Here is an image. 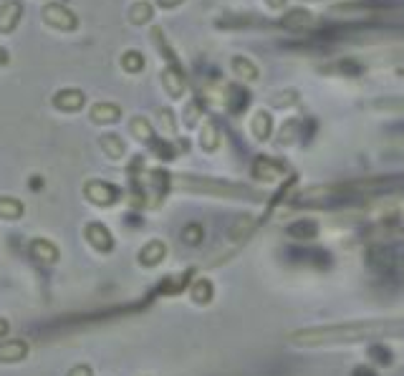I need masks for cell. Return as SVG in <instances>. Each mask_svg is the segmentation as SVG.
<instances>
[{
    "instance_id": "83f0119b",
    "label": "cell",
    "mask_w": 404,
    "mask_h": 376,
    "mask_svg": "<svg viewBox=\"0 0 404 376\" xmlns=\"http://www.w3.org/2000/svg\"><path fill=\"white\" fill-rule=\"evenodd\" d=\"M152 16H155V8H152L150 3H134L132 11H129V21H132L134 25L150 23Z\"/></svg>"
},
{
    "instance_id": "d6a6232c",
    "label": "cell",
    "mask_w": 404,
    "mask_h": 376,
    "mask_svg": "<svg viewBox=\"0 0 404 376\" xmlns=\"http://www.w3.org/2000/svg\"><path fill=\"white\" fill-rule=\"evenodd\" d=\"M185 0H157V6L159 8H177V6H182Z\"/></svg>"
},
{
    "instance_id": "7c38bea8",
    "label": "cell",
    "mask_w": 404,
    "mask_h": 376,
    "mask_svg": "<svg viewBox=\"0 0 404 376\" xmlns=\"http://www.w3.org/2000/svg\"><path fill=\"white\" fill-rule=\"evenodd\" d=\"M89 119L94 124H116L121 119V106L111 101H99L89 109Z\"/></svg>"
},
{
    "instance_id": "30bf717a",
    "label": "cell",
    "mask_w": 404,
    "mask_h": 376,
    "mask_svg": "<svg viewBox=\"0 0 404 376\" xmlns=\"http://www.w3.org/2000/svg\"><path fill=\"white\" fill-rule=\"evenodd\" d=\"M30 346L26 338H6V341L0 343V361L3 364H18V361H23L28 356Z\"/></svg>"
},
{
    "instance_id": "2e32d148",
    "label": "cell",
    "mask_w": 404,
    "mask_h": 376,
    "mask_svg": "<svg viewBox=\"0 0 404 376\" xmlns=\"http://www.w3.org/2000/svg\"><path fill=\"white\" fill-rule=\"evenodd\" d=\"M281 172H283L281 162H276L271 156H258L253 164V174L258 180H276V177H281Z\"/></svg>"
},
{
    "instance_id": "d6986e66",
    "label": "cell",
    "mask_w": 404,
    "mask_h": 376,
    "mask_svg": "<svg viewBox=\"0 0 404 376\" xmlns=\"http://www.w3.org/2000/svg\"><path fill=\"white\" fill-rule=\"evenodd\" d=\"M121 69L127 71V74H142L147 66L145 56H142V51H137V48H129V51L121 53Z\"/></svg>"
},
{
    "instance_id": "d4e9b609",
    "label": "cell",
    "mask_w": 404,
    "mask_h": 376,
    "mask_svg": "<svg viewBox=\"0 0 404 376\" xmlns=\"http://www.w3.org/2000/svg\"><path fill=\"white\" fill-rule=\"evenodd\" d=\"M232 71H235L240 79H245V81H258V66L245 56L232 58Z\"/></svg>"
},
{
    "instance_id": "d590c367",
    "label": "cell",
    "mask_w": 404,
    "mask_h": 376,
    "mask_svg": "<svg viewBox=\"0 0 404 376\" xmlns=\"http://www.w3.org/2000/svg\"><path fill=\"white\" fill-rule=\"evenodd\" d=\"M266 3L271 8H283V3H286V0H266Z\"/></svg>"
},
{
    "instance_id": "ba28073f",
    "label": "cell",
    "mask_w": 404,
    "mask_h": 376,
    "mask_svg": "<svg viewBox=\"0 0 404 376\" xmlns=\"http://www.w3.org/2000/svg\"><path fill=\"white\" fill-rule=\"evenodd\" d=\"M278 25L291 30V33H303V30H308L313 25V16L306 8H293V11H288L278 21Z\"/></svg>"
},
{
    "instance_id": "e575fe53",
    "label": "cell",
    "mask_w": 404,
    "mask_h": 376,
    "mask_svg": "<svg viewBox=\"0 0 404 376\" xmlns=\"http://www.w3.org/2000/svg\"><path fill=\"white\" fill-rule=\"evenodd\" d=\"M8 61H11V53H8V51H6V48L0 46V66H6V64H8Z\"/></svg>"
},
{
    "instance_id": "44dd1931",
    "label": "cell",
    "mask_w": 404,
    "mask_h": 376,
    "mask_svg": "<svg viewBox=\"0 0 404 376\" xmlns=\"http://www.w3.org/2000/svg\"><path fill=\"white\" fill-rule=\"evenodd\" d=\"M129 129H132L134 139L145 142V144H150V142L155 139V129H152L147 116H134L132 122H129Z\"/></svg>"
},
{
    "instance_id": "52a82bcc",
    "label": "cell",
    "mask_w": 404,
    "mask_h": 376,
    "mask_svg": "<svg viewBox=\"0 0 404 376\" xmlns=\"http://www.w3.org/2000/svg\"><path fill=\"white\" fill-rule=\"evenodd\" d=\"M21 18H23V3L21 0H6L0 6V33L11 35L16 25L21 23Z\"/></svg>"
},
{
    "instance_id": "8992f818",
    "label": "cell",
    "mask_w": 404,
    "mask_h": 376,
    "mask_svg": "<svg viewBox=\"0 0 404 376\" xmlns=\"http://www.w3.org/2000/svg\"><path fill=\"white\" fill-rule=\"evenodd\" d=\"M86 104V96L81 89H61V91L53 93V106L64 114H74V111H81Z\"/></svg>"
},
{
    "instance_id": "603a6c76",
    "label": "cell",
    "mask_w": 404,
    "mask_h": 376,
    "mask_svg": "<svg viewBox=\"0 0 404 376\" xmlns=\"http://www.w3.org/2000/svg\"><path fill=\"white\" fill-rule=\"evenodd\" d=\"M157 124H159V132L164 137H177V119H174V111L169 106L157 109Z\"/></svg>"
},
{
    "instance_id": "8fae6325",
    "label": "cell",
    "mask_w": 404,
    "mask_h": 376,
    "mask_svg": "<svg viewBox=\"0 0 404 376\" xmlns=\"http://www.w3.org/2000/svg\"><path fill=\"white\" fill-rule=\"evenodd\" d=\"M162 89L167 91V96L172 98H179L182 93H185L187 89V79H185V71L179 69H172V66H167V69H162Z\"/></svg>"
},
{
    "instance_id": "7402d4cb",
    "label": "cell",
    "mask_w": 404,
    "mask_h": 376,
    "mask_svg": "<svg viewBox=\"0 0 404 376\" xmlns=\"http://www.w3.org/2000/svg\"><path fill=\"white\" fill-rule=\"evenodd\" d=\"M250 129H253L255 139L266 142L268 137H271V129H273V119L268 111H255L253 116V124H250Z\"/></svg>"
},
{
    "instance_id": "4dcf8cb0",
    "label": "cell",
    "mask_w": 404,
    "mask_h": 376,
    "mask_svg": "<svg viewBox=\"0 0 404 376\" xmlns=\"http://www.w3.org/2000/svg\"><path fill=\"white\" fill-rule=\"evenodd\" d=\"M296 98H298V93H296V91H281V96L271 98V104L273 106H288L291 101H296Z\"/></svg>"
},
{
    "instance_id": "f1b7e54d",
    "label": "cell",
    "mask_w": 404,
    "mask_h": 376,
    "mask_svg": "<svg viewBox=\"0 0 404 376\" xmlns=\"http://www.w3.org/2000/svg\"><path fill=\"white\" fill-rule=\"evenodd\" d=\"M185 283H187V273H179L177 278H172V275H167V278L162 280V285H159V293L174 295V293H179V290L185 288Z\"/></svg>"
},
{
    "instance_id": "ac0fdd59",
    "label": "cell",
    "mask_w": 404,
    "mask_h": 376,
    "mask_svg": "<svg viewBox=\"0 0 404 376\" xmlns=\"http://www.w3.org/2000/svg\"><path fill=\"white\" fill-rule=\"evenodd\" d=\"M213 295H215V288L208 278H197L195 283L190 285V298L197 306H208V303L213 301Z\"/></svg>"
},
{
    "instance_id": "9c48e42d",
    "label": "cell",
    "mask_w": 404,
    "mask_h": 376,
    "mask_svg": "<svg viewBox=\"0 0 404 376\" xmlns=\"http://www.w3.org/2000/svg\"><path fill=\"white\" fill-rule=\"evenodd\" d=\"M28 248L35 261L46 263V266H56V263L61 261V250H58V245L51 243L48 237H35V240H30Z\"/></svg>"
},
{
    "instance_id": "5b68a950",
    "label": "cell",
    "mask_w": 404,
    "mask_h": 376,
    "mask_svg": "<svg viewBox=\"0 0 404 376\" xmlns=\"http://www.w3.org/2000/svg\"><path fill=\"white\" fill-rule=\"evenodd\" d=\"M164 258H167V243L164 240H159V237H152V240H147L142 248H139L137 253V263L142 268H157L164 263Z\"/></svg>"
},
{
    "instance_id": "836d02e7",
    "label": "cell",
    "mask_w": 404,
    "mask_h": 376,
    "mask_svg": "<svg viewBox=\"0 0 404 376\" xmlns=\"http://www.w3.org/2000/svg\"><path fill=\"white\" fill-rule=\"evenodd\" d=\"M8 334H11V324H8V321L3 319V316H0V341H3V338H6Z\"/></svg>"
},
{
    "instance_id": "e0dca14e",
    "label": "cell",
    "mask_w": 404,
    "mask_h": 376,
    "mask_svg": "<svg viewBox=\"0 0 404 376\" xmlns=\"http://www.w3.org/2000/svg\"><path fill=\"white\" fill-rule=\"evenodd\" d=\"M26 212V205L18 197L3 195L0 197V220H21Z\"/></svg>"
},
{
    "instance_id": "1f68e13d",
    "label": "cell",
    "mask_w": 404,
    "mask_h": 376,
    "mask_svg": "<svg viewBox=\"0 0 404 376\" xmlns=\"http://www.w3.org/2000/svg\"><path fill=\"white\" fill-rule=\"evenodd\" d=\"M66 376H94V369L89 364H76L74 369H69Z\"/></svg>"
},
{
    "instance_id": "6da1fadb",
    "label": "cell",
    "mask_w": 404,
    "mask_h": 376,
    "mask_svg": "<svg viewBox=\"0 0 404 376\" xmlns=\"http://www.w3.org/2000/svg\"><path fill=\"white\" fill-rule=\"evenodd\" d=\"M172 190L179 192H195V195L210 197H230V200H258V192H253L245 185H232L225 180H210V177H195V174H172Z\"/></svg>"
},
{
    "instance_id": "4316f807",
    "label": "cell",
    "mask_w": 404,
    "mask_h": 376,
    "mask_svg": "<svg viewBox=\"0 0 404 376\" xmlns=\"http://www.w3.org/2000/svg\"><path fill=\"white\" fill-rule=\"evenodd\" d=\"M179 237H182V243L185 245L195 248V245H200L202 240H205V230H202L200 222H187V225L182 227V232H179Z\"/></svg>"
},
{
    "instance_id": "5bb4252c",
    "label": "cell",
    "mask_w": 404,
    "mask_h": 376,
    "mask_svg": "<svg viewBox=\"0 0 404 376\" xmlns=\"http://www.w3.org/2000/svg\"><path fill=\"white\" fill-rule=\"evenodd\" d=\"M99 147H101V152H104L109 159H114V162L127 154V144H124V139H121L119 134H101V137H99Z\"/></svg>"
},
{
    "instance_id": "f546056e",
    "label": "cell",
    "mask_w": 404,
    "mask_h": 376,
    "mask_svg": "<svg viewBox=\"0 0 404 376\" xmlns=\"http://www.w3.org/2000/svg\"><path fill=\"white\" fill-rule=\"evenodd\" d=\"M200 116H202V104L200 101H190L185 109V124L190 129H195V124L200 122Z\"/></svg>"
},
{
    "instance_id": "3957f363",
    "label": "cell",
    "mask_w": 404,
    "mask_h": 376,
    "mask_svg": "<svg viewBox=\"0 0 404 376\" xmlns=\"http://www.w3.org/2000/svg\"><path fill=\"white\" fill-rule=\"evenodd\" d=\"M40 13H43V21L56 30L71 33V30L79 28V18H76V13L69 11L66 6H61V3H48V6H43Z\"/></svg>"
},
{
    "instance_id": "9a60e30c",
    "label": "cell",
    "mask_w": 404,
    "mask_h": 376,
    "mask_svg": "<svg viewBox=\"0 0 404 376\" xmlns=\"http://www.w3.org/2000/svg\"><path fill=\"white\" fill-rule=\"evenodd\" d=\"M260 21L250 13H225L223 18H218V28H250V25H258Z\"/></svg>"
},
{
    "instance_id": "cb8c5ba5",
    "label": "cell",
    "mask_w": 404,
    "mask_h": 376,
    "mask_svg": "<svg viewBox=\"0 0 404 376\" xmlns=\"http://www.w3.org/2000/svg\"><path fill=\"white\" fill-rule=\"evenodd\" d=\"M150 149L155 152L157 159H162V162H172V159H177L179 152L177 147H174V142H167V139H152L150 142Z\"/></svg>"
},
{
    "instance_id": "277c9868",
    "label": "cell",
    "mask_w": 404,
    "mask_h": 376,
    "mask_svg": "<svg viewBox=\"0 0 404 376\" xmlns=\"http://www.w3.org/2000/svg\"><path fill=\"white\" fill-rule=\"evenodd\" d=\"M84 237H86V243L101 255H109L111 250L116 248V240H114V235H111V230L104 225V222H99V220L86 222V227H84Z\"/></svg>"
},
{
    "instance_id": "ffe728a7",
    "label": "cell",
    "mask_w": 404,
    "mask_h": 376,
    "mask_svg": "<svg viewBox=\"0 0 404 376\" xmlns=\"http://www.w3.org/2000/svg\"><path fill=\"white\" fill-rule=\"evenodd\" d=\"M248 91L245 89H240V86H230L228 89V93H225V106H228V111L230 114H240L245 106H248Z\"/></svg>"
},
{
    "instance_id": "7a4b0ae2",
    "label": "cell",
    "mask_w": 404,
    "mask_h": 376,
    "mask_svg": "<svg viewBox=\"0 0 404 376\" xmlns=\"http://www.w3.org/2000/svg\"><path fill=\"white\" fill-rule=\"evenodd\" d=\"M84 197L96 207H111L121 200V190L106 180H86L84 182Z\"/></svg>"
},
{
    "instance_id": "4fadbf2b",
    "label": "cell",
    "mask_w": 404,
    "mask_h": 376,
    "mask_svg": "<svg viewBox=\"0 0 404 376\" xmlns=\"http://www.w3.org/2000/svg\"><path fill=\"white\" fill-rule=\"evenodd\" d=\"M150 38H152V43H155V46L159 48L162 58H164V61H167V64L172 66V69H179V71H182V64H179L177 53H174V48L167 43V38H164V30L157 28V25H155V28L150 30Z\"/></svg>"
},
{
    "instance_id": "484cf974",
    "label": "cell",
    "mask_w": 404,
    "mask_h": 376,
    "mask_svg": "<svg viewBox=\"0 0 404 376\" xmlns=\"http://www.w3.org/2000/svg\"><path fill=\"white\" fill-rule=\"evenodd\" d=\"M220 144V132H218V124L210 119V122H205V127H202L200 132V147L205 152H215Z\"/></svg>"
}]
</instances>
